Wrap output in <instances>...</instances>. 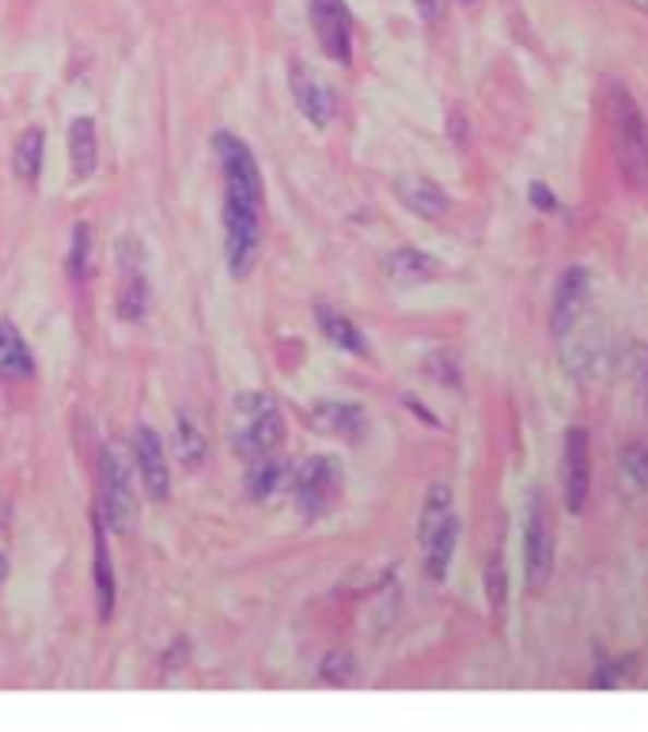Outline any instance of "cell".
Listing matches in <instances>:
<instances>
[{
  "label": "cell",
  "mask_w": 648,
  "mask_h": 732,
  "mask_svg": "<svg viewBox=\"0 0 648 732\" xmlns=\"http://www.w3.org/2000/svg\"><path fill=\"white\" fill-rule=\"evenodd\" d=\"M231 448L243 464L285 448V413L269 395L243 392L231 407Z\"/></svg>",
  "instance_id": "1"
},
{
  "label": "cell",
  "mask_w": 648,
  "mask_h": 732,
  "mask_svg": "<svg viewBox=\"0 0 648 732\" xmlns=\"http://www.w3.org/2000/svg\"><path fill=\"white\" fill-rule=\"evenodd\" d=\"M607 118H611V137H614V156H619L622 175L629 179V187H645L648 179V130L641 107L634 103V95L622 84H614L607 92Z\"/></svg>",
  "instance_id": "2"
},
{
  "label": "cell",
  "mask_w": 648,
  "mask_h": 732,
  "mask_svg": "<svg viewBox=\"0 0 648 732\" xmlns=\"http://www.w3.org/2000/svg\"><path fill=\"white\" fill-rule=\"evenodd\" d=\"M213 156L224 179V197H239L247 205L266 209V187H262V167L254 160L251 145L239 141L236 133L220 130L213 133Z\"/></svg>",
  "instance_id": "3"
},
{
  "label": "cell",
  "mask_w": 648,
  "mask_h": 732,
  "mask_svg": "<svg viewBox=\"0 0 648 732\" xmlns=\"http://www.w3.org/2000/svg\"><path fill=\"white\" fill-rule=\"evenodd\" d=\"M99 516L107 524V531H115V536H130L133 524H137L133 475L115 448H103L99 456Z\"/></svg>",
  "instance_id": "4"
},
{
  "label": "cell",
  "mask_w": 648,
  "mask_h": 732,
  "mask_svg": "<svg viewBox=\"0 0 648 732\" xmlns=\"http://www.w3.org/2000/svg\"><path fill=\"white\" fill-rule=\"evenodd\" d=\"M262 251V209L239 197H224V254L231 277H247Z\"/></svg>",
  "instance_id": "5"
},
{
  "label": "cell",
  "mask_w": 648,
  "mask_h": 732,
  "mask_svg": "<svg viewBox=\"0 0 648 732\" xmlns=\"http://www.w3.org/2000/svg\"><path fill=\"white\" fill-rule=\"evenodd\" d=\"M292 493H296V505H300V513L308 516V520L326 516L341 497L338 459H331V456L303 459V467L296 471V479H292Z\"/></svg>",
  "instance_id": "6"
},
{
  "label": "cell",
  "mask_w": 648,
  "mask_h": 732,
  "mask_svg": "<svg viewBox=\"0 0 648 732\" xmlns=\"http://www.w3.org/2000/svg\"><path fill=\"white\" fill-rule=\"evenodd\" d=\"M524 566H527V588L542 592L554 573V520L542 497L531 501L527 508V528H524Z\"/></svg>",
  "instance_id": "7"
},
{
  "label": "cell",
  "mask_w": 648,
  "mask_h": 732,
  "mask_svg": "<svg viewBox=\"0 0 648 732\" xmlns=\"http://www.w3.org/2000/svg\"><path fill=\"white\" fill-rule=\"evenodd\" d=\"M308 15L326 58L349 65L353 61V15L346 0H308Z\"/></svg>",
  "instance_id": "8"
},
{
  "label": "cell",
  "mask_w": 648,
  "mask_h": 732,
  "mask_svg": "<svg viewBox=\"0 0 648 732\" xmlns=\"http://www.w3.org/2000/svg\"><path fill=\"white\" fill-rule=\"evenodd\" d=\"M562 493H565V508H569L573 516H580L591 493V441L580 425H573L569 433H565Z\"/></svg>",
  "instance_id": "9"
},
{
  "label": "cell",
  "mask_w": 648,
  "mask_h": 732,
  "mask_svg": "<svg viewBox=\"0 0 648 732\" xmlns=\"http://www.w3.org/2000/svg\"><path fill=\"white\" fill-rule=\"evenodd\" d=\"M288 87H292V99H296V107H300V115L308 118L315 130L331 125L334 107H338V103H334L331 84H326L323 76L315 73V69L292 61V65H288Z\"/></svg>",
  "instance_id": "10"
},
{
  "label": "cell",
  "mask_w": 648,
  "mask_h": 732,
  "mask_svg": "<svg viewBox=\"0 0 648 732\" xmlns=\"http://www.w3.org/2000/svg\"><path fill=\"white\" fill-rule=\"evenodd\" d=\"M133 459H137V475L148 501L159 505V501L171 497V471H167V456H164V444H159L156 429L137 425V433H133Z\"/></svg>",
  "instance_id": "11"
},
{
  "label": "cell",
  "mask_w": 648,
  "mask_h": 732,
  "mask_svg": "<svg viewBox=\"0 0 648 732\" xmlns=\"http://www.w3.org/2000/svg\"><path fill=\"white\" fill-rule=\"evenodd\" d=\"M92 585H95V603H99V619L107 623L115 615V562H110L107 547V524H103L99 508H92Z\"/></svg>",
  "instance_id": "12"
},
{
  "label": "cell",
  "mask_w": 648,
  "mask_h": 732,
  "mask_svg": "<svg viewBox=\"0 0 648 732\" xmlns=\"http://www.w3.org/2000/svg\"><path fill=\"white\" fill-rule=\"evenodd\" d=\"M588 269L584 266H569L562 274V281H557V292H554V312H550V326H554L557 338H565V334L573 331L576 320L584 315V304H588Z\"/></svg>",
  "instance_id": "13"
},
{
  "label": "cell",
  "mask_w": 648,
  "mask_h": 732,
  "mask_svg": "<svg viewBox=\"0 0 648 732\" xmlns=\"http://www.w3.org/2000/svg\"><path fill=\"white\" fill-rule=\"evenodd\" d=\"M311 425L326 436H338V441H360L368 433V413L357 403H319L311 410Z\"/></svg>",
  "instance_id": "14"
},
{
  "label": "cell",
  "mask_w": 648,
  "mask_h": 732,
  "mask_svg": "<svg viewBox=\"0 0 648 732\" xmlns=\"http://www.w3.org/2000/svg\"><path fill=\"white\" fill-rule=\"evenodd\" d=\"M69 164H72V175H76L80 182L95 175V167H99V133H95V118H87V115L72 118V125H69Z\"/></svg>",
  "instance_id": "15"
},
{
  "label": "cell",
  "mask_w": 648,
  "mask_h": 732,
  "mask_svg": "<svg viewBox=\"0 0 648 732\" xmlns=\"http://www.w3.org/2000/svg\"><path fill=\"white\" fill-rule=\"evenodd\" d=\"M387 277L395 285H425L440 277V262L425 251H413V247H403L387 259Z\"/></svg>",
  "instance_id": "16"
},
{
  "label": "cell",
  "mask_w": 648,
  "mask_h": 732,
  "mask_svg": "<svg viewBox=\"0 0 648 732\" xmlns=\"http://www.w3.org/2000/svg\"><path fill=\"white\" fill-rule=\"evenodd\" d=\"M315 323L319 331H323L326 341H334L338 349H346V353H357V357H368V341L364 334L357 331L353 320H346V315L338 312V308L331 304H315Z\"/></svg>",
  "instance_id": "17"
},
{
  "label": "cell",
  "mask_w": 648,
  "mask_h": 732,
  "mask_svg": "<svg viewBox=\"0 0 648 732\" xmlns=\"http://www.w3.org/2000/svg\"><path fill=\"white\" fill-rule=\"evenodd\" d=\"M118 269H122V285H118L115 312L122 323H137L141 315L148 312V300H152L148 281H144V262L141 266H118Z\"/></svg>",
  "instance_id": "18"
},
{
  "label": "cell",
  "mask_w": 648,
  "mask_h": 732,
  "mask_svg": "<svg viewBox=\"0 0 648 732\" xmlns=\"http://www.w3.org/2000/svg\"><path fill=\"white\" fill-rule=\"evenodd\" d=\"M35 376V357H31L23 334L12 323H0V380H27Z\"/></svg>",
  "instance_id": "19"
},
{
  "label": "cell",
  "mask_w": 648,
  "mask_h": 732,
  "mask_svg": "<svg viewBox=\"0 0 648 732\" xmlns=\"http://www.w3.org/2000/svg\"><path fill=\"white\" fill-rule=\"evenodd\" d=\"M398 197H403L406 209L425 220H436L447 213V194L432 179H406L403 187H398Z\"/></svg>",
  "instance_id": "20"
},
{
  "label": "cell",
  "mask_w": 648,
  "mask_h": 732,
  "mask_svg": "<svg viewBox=\"0 0 648 732\" xmlns=\"http://www.w3.org/2000/svg\"><path fill=\"white\" fill-rule=\"evenodd\" d=\"M43 156H46V133L38 125L20 133L15 141V153H12V171L20 182H35L43 175Z\"/></svg>",
  "instance_id": "21"
},
{
  "label": "cell",
  "mask_w": 648,
  "mask_h": 732,
  "mask_svg": "<svg viewBox=\"0 0 648 732\" xmlns=\"http://www.w3.org/2000/svg\"><path fill=\"white\" fill-rule=\"evenodd\" d=\"M455 516V501H452V487L447 482H432L429 493H425V508H421V524H418V539L421 547L429 543L432 536H436L440 528H444L447 520Z\"/></svg>",
  "instance_id": "22"
},
{
  "label": "cell",
  "mask_w": 648,
  "mask_h": 732,
  "mask_svg": "<svg viewBox=\"0 0 648 732\" xmlns=\"http://www.w3.org/2000/svg\"><path fill=\"white\" fill-rule=\"evenodd\" d=\"M455 543H459V516H452V520H447L444 528H440L436 536H432L429 543L421 547V554H425L429 580H444L447 577V566H452Z\"/></svg>",
  "instance_id": "23"
},
{
  "label": "cell",
  "mask_w": 648,
  "mask_h": 732,
  "mask_svg": "<svg viewBox=\"0 0 648 732\" xmlns=\"http://www.w3.org/2000/svg\"><path fill=\"white\" fill-rule=\"evenodd\" d=\"M281 479H285L281 456H262V459H251V464H247L243 490H247V497L262 501V497H269V493L281 487Z\"/></svg>",
  "instance_id": "24"
},
{
  "label": "cell",
  "mask_w": 648,
  "mask_h": 732,
  "mask_svg": "<svg viewBox=\"0 0 648 732\" xmlns=\"http://www.w3.org/2000/svg\"><path fill=\"white\" fill-rule=\"evenodd\" d=\"M175 448H179V464L187 471H197L205 464V436L197 433V425L187 413H179V425H175Z\"/></svg>",
  "instance_id": "25"
},
{
  "label": "cell",
  "mask_w": 648,
  "mask_h": 732,
  "mask_svg": "<svg viewBox=\"0 0 648 732\" xmlns=\"http://www.w3.org/2000/svg\"><path fill=\"white\" fill-rule=\"evenodd\" d=\"M87 274H92V225H84V220H80V225L72 228V247H69V277L80 285Z\"/></svg>",
  "instance_id": "26"
},
{
  "label": "cell",
  "mask_w": 648,
  "mask_h": 732,
  "mask_svg": "<svg viewBox=\"0 0 648 732\" xmlns=\"http://www.w3.org/2000/svg\"><path fill=\"white\" fill-rule=\"evenodd\" d=\"M485 600H490L493 611H501L504 600H508V573H504L501 554H493V559L485 562Z\"/></svg>",
  "instance_id": "27"
},
{
  "label": "cell",
  "mask_w": 648,
  "mask_h": 732,
  "mask_svg": "<svg viewBox=\"0 0 648 732\" xmlns=\"http://www.w3.org/2000/svg\"><path fill=\"white\" fill-rule=\"evenodd\" d=\"M622 471L637 490H648V444H629L622 452Z\"/></svg>",
  "instance_id": "28"
},
{
  "label": "cell",
  "mask_w": 648,
  "mask_h": 732,
  "mask_svg": "<svg viewBox=\"0 0 648 732\" xmlns=\"http://www.w3.org/2000/svg\"><path fill=\"white\" fill-rule=\"evenodd\" d=\"M349 675H353V657H349L346 649H338V652H326V660H323V680L326 683H349Z\"/></svg>",
  "instance_id": "29"
},
{
  "label": "cell",
  "mask_w": 648,
  "mask_h": 732,
  "mask_svg": "<svg viewBox=\"0 0 648 732\" xmlns=\"http://www.w3.org/2000/svg\"><path fill=\"white\" fill-rule=\"evenodd\" d=\"M527 202H531V209H539V213H557L562 209V202H557L554 194L547 190V182H531V190H527Z\"/></svg>",
  "instance_id": "30"
},
{
  "label": "cell",
  "mask_w": 648,
  "mask_h": 732,
  "mask_svg": "<svg viewBox=\"0 0 648 732\" xmlns=\"http://www.w3.org/2000/svg\"><path fill=\"white\" fill-rule=\"evenodd\" d=\"M413 8L425 23H440L447 15V0H413Z\"/></svg>",
  "instance_id": "31"
},
{
  "label": "cell",
  "mask_w": 648,
  "mask_h": 732,
  "mask_svg": "<svg viewBox=\"0 0 648 732\" xmlns=\"http://www.w3.org/2000/svg\"><path fill=\"white\" fill-rule=\"evenodd\" d=\"M8 569H12V566H8V551H4V539H0V580L8 577Z\"/></svg>",
  "instance_id": "32"
},
{
  "label": "cell",
  "mask_w": 648,
  "mask_h": 732,
  "mask_svg": "<svg viewBox=\"0 0 648 732\" xmlns=\"http://www.w3.org/2000/svg\"><path fill=\"white\" fill-rule=\"evenodd\" d=\"M637 8H641V12H648V0H634Z\"/></svg>",
  "instance_id": "33"
},
{
  "label": "cell",
  "mask_w": 648,
  "mask_h": 732,
  "mask_svg": "<svg viewBox=\"0 0 648 732\" xmlns=\"http://www.w3.org/2000/svg\"><path fill=\"white\" fill-rule=\"evenodd\" d=\"M463 4H478V0H463Z\"/></svg>",
  "instance_id": "34"
}]
</instances>
